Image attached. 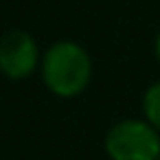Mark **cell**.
Here are the masks:
<instances>
[{"label":"cell","instance_id":"1","mask_svg":"<svg viewBox=\"0 0 160 160\" xmlns=\"http://www.w3.org/2000/svg\"><path fill=\"white\" fill-rule=\"evenodd\" d=\"M40 72L51 94L75 99L92 81V57L79 42L59 40L42 55Z\"/></svg>","mask_w":160,"mask_h":160},{"label":"cell","instance_id":"6","mask_svg":"<svg viewBox=\"0 0 160 160\" xmlns=\"http://www.w3.org/2000/svg\"><path fill=\"white\" fill-rule=\"evenodd\" d=\"M158 160H160V156H158Z\"/></svg>","mask_w":160,"mask_h":160},{"label":"cell","instance_id":"4","mask_svg":"<svg viewBox=\"0 0 160 160\" xmlns=\"http://www.w3.org/2000/svg\"><path fill=\"white\" fill-rule=\"evenodd\" d=\"M140 108H142V118L160 134V79L147 86V90L142 92Z\"/></svg>","mask_w":160,"mask_h":160},{"label":"cell","instance_id":"2","mask_svg":"<svg viewBox=\"0 0 160 160\" xmlns=\"http://www.w3.org/2000/svg\"><path fill=\"white\" fill-rule=\"evenodd\" d=\"M103 149L110 160H158L160 134L145 118H123L108 129Z\"/></svg>","mask_w":160,"mask_h":160},{"label":"cell","instance_id":"3","mask_svg":"<svg viewBox=\"0 0 160 160\" xmlns=\"http://www.w3.org/2000/svg\"><path fill=\"white\" fill-rule=\"evenodd\" d=\"M40 48L31 33L13 29L0 38V72L7 79L22 81L40 66Z\"/></svg>","mask_w":160,"mask_h":160},{"label":"cell","instance_id":"5","mask_svg":"<svg viewBox=\"0 0 160 160\" xmlns=\"http://www.w3.org/2000/svg\"><path fill=\"white\" fill-rule=\"evenodd\" d=\"M153 55H156V59H158V64H160V29H158L156 40H153Z\"/></svg>","mask_w":160,"mask_h":160}]
</instances>
